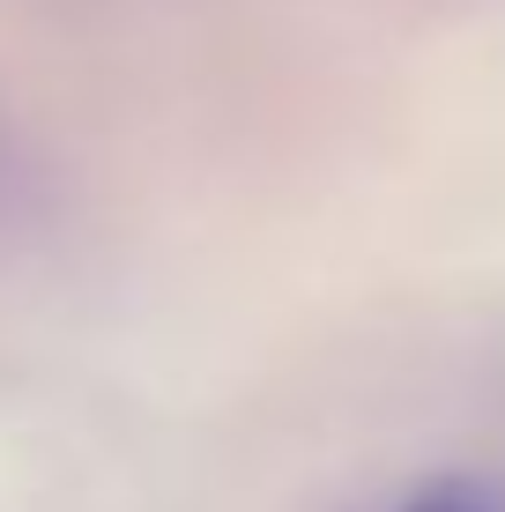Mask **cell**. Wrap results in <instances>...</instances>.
<instances>
[{"mask_svg": "<svg viewBox=\"0 0 505 512\" xmlns=\"http://www.w3.org/2000/svg\"><path fill=\"white\" fill-rule=\"evenodd\" d=\"M409 512H498V498L476 490V483H439V490H424Z\"/></svg>", "mask_w": 505, "mask_h": 512, "instance_id": "6da1fadb", "label": "cell"}]
</instances>
